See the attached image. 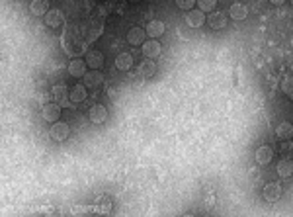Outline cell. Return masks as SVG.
<instances>
[{"label": "cell", "instance_id": "2e32d148", "mask_svg": "<svg viewBox=\"0 0 293 217\" xmlns=\"http://www.w3.org/2000/svg\"><path fill=\"white\" fill-rule=\"evenodd\" d=\"M146 35L149 37H153V39H159L162 33L166 31V26H164V22L161 20H151L149 24H146Z\"/></svg>", "mask_w": 293, "mask_h": 217}, {"label": "cell", "instance_id": "7402d4cb", "mask_svg": "<svg viewBox=\"0 0 293 217\" xmlns=\"http://www.w3.org/2000/svg\"><path fill=\"white\" fill-rule=\"evenodd\" d=\"M276 135H278V139H293V123L291 121H281L278 123V127H276Z\"/></svg>", "mask_w": 293, "mask_h": 217}, {"label": "cell", "instance_id": "8992f818", "mask_svg": "<svg viewBox=\"0 0 293 217\" xmlns=\"http://www.w3.org/2000/svg\"><path fill=\"white\" fill-rule=\"evenodd\" d=\"M86 59H80V57H74L69 61V67H67V71H69V74L71 76H74V78H82L84 74H86Z\"/></svg>", "mask_w": 293, "mask_h": 217}, {"label": "cell", "instance_id": "30bf717a", "mask_svg": "<svg viewBox=\"0 0 293 217\" xmlns=\"http://www.w3.org/2000/svg\"><path fill=\"white\" fill-rule=\"evenodd\" d=\"M272 159H274V149H272V147H268V145L258 147V149H256V153H254V160H256V164H260V166L270 164Z\"/></svg>", "mask_w": 293, "mask_h": 217}, {"label": "cell", "instance_id": "6da1fadb", "mask_svg": "<svg viewBox=\"0 0 293 217\" xmlns=\"http://www.w3.org/2000/svg\"><path fill=\"white\" fill-rule=\"evenodd\" d=\"M51 96H53V100L61 104L63 108L65 106H74L73 102H71V90L67 88V84H55V86L51 88Z\"/></svg>", "mask_w": 293, "mask_h": 217}, {"label": "cell", "instance_id": "cb8c5ba5", "mask_svg": "<svg viewBox=\"0 0 293 217\" xmlns=\"http://www.w3.org/2000/svg\"><path fill=\"white\" fill-rule=\"evenodd\" d=\"M215 6H217V0H198V8L202 10V12H213L215 10Z\"/></svg>", "mask_w": 293, "mask_h": 217}, {"label": "cell", "instance_id": "83f0119b", "mask_svg": "<svg viewBox=\"0 0 293 217\" xmlns=\"http://www.w3.org/2000/svg\"><path fill=\"white\" fill-rule=\"evenodd\" d=\"M289 2H291V6H293V0H289Z\"/></svg>", "mask_w": 293, "mask_h": 217}, {"label": "cell", "instance_id": "7c38bea8", "mask_svg": "<svg viewBox=\"0 0 293 217\" xmlns=\"http://www.w3.org/2000/svg\"><path fill=\"white\" fill-rule=\"evenodd\" d=\"M146 29L145 28H139V26H135V28H131L129 31H127V44L129 45H143L146 41Z\"/></svg>", "mask_w": 293, "mask_h": 217}, {"label": "cell", "instance_id": "ac0fdd59", "mask_svg": "<svg viewBox=\"0 0 293 217\" xmlns=\"http://www.w3.org/2000/svg\"><path fill=\"white\" fill-rule=\"evenodd\" d=\"M49 10H51L49 8V0H31V4H29V12L33 16H41L43 18Z\"/></svg>", "mask_w": 293, "mask_h": 217}, {"label": "cell", "instance_id": "484cf974", "mask_svg": "<svg viewBox=\"0 0 293 217\" xmlns=\"http://www.w3.org/2000/svg\"><path fill=\"white\" fill-rule=\"evenodd\" d=\"M176 6H178L180 10L190 12V10H193V8L198 6V0H176Z\"/></svg>", "mask_w": 293, "mask_h": 217}, {"label": "cell", "instance_id": "8fae6325", "mask_svg": "<svg viewBox=\"0 0 293 217\" xmlns=\"http://www.w3.org/2000/svg\"><path fill=\"white\" fill-rule=\"evenodd\" d=\"M104 76L102 72L100 71H94V69H90V71L82 76V84L86 88H98V86H102L104 84Z\"/></svg>", "mask_w": 293, "mask_h": 217}, {"label": "cell", "instance_id": "e0dca14e", "mask_svg": "<svg viewBox=\"0 0 293 217\" xmlns=\"http://www.w3.org/2000/svg\"><path fill=\"white\" fill-rule=\"evenodd\" d=\"M229 16H231V20H234V22H242L249 16V8L245 4H240V2H234V4H231V8H229Z\"/></svg>", "mask_w": 293, "mask_h": 217}, {"label": "cell", "instance_id": "52a82bcc", "mask_svg": "<svg viewBox=\"0 0 293 217\" xmlns=\"http://www.w3.org/2000/svg\"><path fill=\"white\" fill-rule=\"evenodd\" d=\"M88 119H90L92 123H96V125L106 123V119H108V108H106L104 104H94V106L88 110Z\"/></svg>", "mask_w": 293, "mask_h": 217}, {"label": "cell", "instance_id": "9a60e30c", "mask_svg": "<svg viewBox=\"0 0 293 217\" xmlns=\"http://www.w3.org/2000/svg\"><path fill=\"white\" fill-rule=\"evenodd\" d=\"M155 72H157V63H155V59H145V61L139 65V69H137V74H139L141 78H153Z\"/></svg>", "mask_w": 293, "mask_h": 217}, {"label": "cell", "instance_id": "3957f363", "mask_svg": "<svg viewBox=\"0 0 293 217\" xmlns=\"http://www.w3.org/2000/svg\"><path fill=\"white\" fill-rule=\"evenodd\" d=\"M71 135V127H69V123H65V121H55L53 125H51V129H49V137L53 139V141H57V143H61V141H65L67 137Z\"/></svg>", "mask_w": 293, "mask_h": 217}, {"label": "cell", "instance_id": "ba28073f", "mask_svg": "<svg viewBox=\"0 0 293 217\" xmlns=\"http://www.w3.org/2000/svg\"><path fill=\"white\" fill-rule=\"evenodd\" d=\"M262 196L266 202L270 203L278 202L279 198H281V184L279 182H268L262 190Z\"/></svg>", "mask_w": 293, "mask_h": 217}, {"label": "cell", "instance_id": "277c9868", "mask_svg": "<svg viewBox=\"0 0 293 217\" xmlns=\"http://www.w3.org/2000/svg\"><path fill=\"white\" fill-rule=\"evenodd\" d=\"M141 51H143V57L145 59H157L161 57L162 53V45L159 39H153V37H149L145 44L141 45Z\"/></svg>", "mask_w": 293, "mask_h": 217}, {"label": "cell", "instance_id": "4316f807", "mask_svg": "<svg viewBox=\"0 0 293 217\" xmlns=\"http://www.w3.org/2000/svg\"><path fill=\"white\" fill-rule=\"evenodd\" d=\"M270 2H272V4H274V6H281V4H285V2H287V0H270Z\"/></svg>", "mask_w": 293, "mask_h": 217}, {"label": "cell", "instance_id": "9c48e42d", "mask_svg": "<svg viewBox=\"0 0 293 217\" xmlns=\"http://www.w3.org/2000/svg\"><path fill=\"white\" fill-rule=\"evenodd\" d=\"M227 22H229V14L227 12H221V10H213L211 16L207 18V24L211 29H223L227 28Z\"/></svg>", "mask_w": 293, "mask_h": 217}, {"label": "cell", "instance_id": "7a4b0ae2", "mask_svg": "<svg viewBox=\"0 0 293 217\" xmlns=\"http://www.w3.org/2000/svg\"><path fill=\"white\" fill-rule=\"evenodd\" d=\"M61 112H63V106L57 104V102H49V104H43L41 108V117H43L47 123H55L61 117Z\"/></svg>", "mask_w": 293, "mask_h": 217}, {"label": "cell", "instance_id": "ffe728a7", "mask_svg": "<svg viewBox=\"0 0 293 217\" xmlns=\"http://www.w3.org/2000/svg\"><path fill=\"white\" fill-rule=\"evenodd\" d=\"M88 96V88L84 84H74L71 88V102L73 104H80V102H84Z\"/></svg>", "mask_w": 293, "mask_h": 217}, {"label": "cell", "instance_id": "4fadbf2b", "mask_svg": "<svg viewBox=\"0 0 293 217\" xmlns=\"http://www.w3.org/2000/svg\"><path fill=\"white\" fill-rule=\"evenodd\" d=\"M186 24L190 28H202L205 24V12H202L200 8H193L190 12H186Z\"/></svg>", "mask_w": 293, "mask_h": 217}, {"label": "cell", "instance_id": "d6986e66", "mask_svg": "<svg viewBox=\"0 0 293 217\" xmlns=\"http://www.w3.org/2000/svg\"><path fill=\"white\" fill-rule=\"evenodd\" d=\"M279 178H291L293 176V160L291 159H281L278 162V168H276Z\"/></svg>", "mask_w": 293, "mask_h": 217}, {"label": "cell", "instance_id": "44dd1931", "mask_svg": "<svg viewBox=\"0 0 293 217\" xmlns=\"http://www.w3.org/2000/svg\"><path fill=\"white\" fill-rule=\"evenodd\" d=\"M133 67V55L131 53H119L116 57V69L117 71H129Z\"/></svg>", "mask_w": 293, "mask_h": 217}, {"label": "cell", "instance_id": "603a6c76", "mask_svg": "<svg viewBox=\"0 0 293 217\" xmlns=\"http://www.w3.org/2000/svg\"><path fill=\"white\" fill-rule=\"evenodd\" d=\"M279 155H281V157H285V159H291L293 157V141H289V139H283V141L279 143Z\"/></svg>", "mask_w": 293, "mask_h": 217}, {"label": "cell", "instance_id": "d4e9b609", "mask_svg": "<svg viewBox=\"0 0 293 217\" xmlns=\"http://www.w3.org/2000/svg\"><path fill=\"white\" fill-rule=\"evenodd\" d=\"M281 90H283L285 96L293 98V76H283V80H281Z\"/></svg>", "mask_w": 293, "mask_h": 217}, {"label": "cell", "instance_id": "5bb4252c", "mask_svg": "<svg viewBox=\"0 0 293 217\" xmlns=\"http://www.w3.org/2000/svg\"><path fill=\"white\" fill-rule=\"evenodd\" d=\"M86 65L90 67V69H94V71H100L104 67V61H106V57H104L102 51H88L86 53Z\"/></svg>", "mask_w": 293, "mask_h": 217}, {"label": "cell", "instance_id": "5b68a950", "mask_svg": "<svg viewBox=\"0 0 293 217\" xmlns=\"http://www.w3.org/2000/svg\"><path fill=\"white\" fill-rule=\"evenodd\" d=\"M43 22L47 28L57 29L65 24V14H63V10H59V8H51V10L43 16Z\"/></svg>", "mask_w": 293, "mask_h": 217}]
</instances>
